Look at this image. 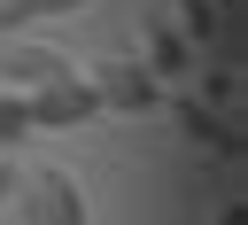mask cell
Wrapping results in <instances>:
<instances>
[{
    "label": "cell",
    "mask_w": 248,
    "mask_h": 225,
    "mask_svg": "<svg viewBox=\"0 0 248 225\" xmlns=\"http://www.w3.org/2000/svg\"><path fill=\"white\" fill-rule=\"evenodd\" d=\"M16 194H23V225H93L85 186H78L62 163H31V171L16 178Z\"/></svg>",
    "instance_id": "cell-1"
},
{
    "label": "cell",
    "mask_w": 248,
    "mask_h": 225,
    "mask_svg": "<svg viewBox=\"0 0 248 225\" xmlns=\"http://www.w3.org/2000/svg\"><path fill=\"white\" fill-rule=\"evenodd\" d=\"M23 101H31V132H78V124L101 116V93H93L85 70H78V78H54V85H39V93H23Z\"/></svg>",
    "instance_id": "cell-2"
},
{
    "label": "cell",
    "mask_w": 248,
    "mask_h": 225,
    "mask_svg": "<svg viewBox=\"0 0 248 225\" xmlns=\"http://www.w3.org/2000/svg\"><path fill=\"white\" fill-rule=\"evenodd\" d=\"M93 78V93H101V109H155V93H163V78L147 70V62H101V70H85Z\"/></svg>",
    "instance_id": "cell-3"
},
{
    "label": "cell",
    "mask_w": 248,
    "mask_h": 225,
    "mask_svg": "<svg viewBox=\"0 0 248 225\" xmlns=\"http://www.w3.org/2000/svg\"><path fill=\"white\" fill-rule=\"evenodd\" d=\"M54 78H78V54H62V47H46V39H23V47L8 54V85H16V93H39V85H54Z\"/></svg>",
    "instance_id": "cell-4"
},
{
    "label": "cell",
    "mask_w": 248,
    "mask_h": 225,
    "mask_svg": "<svg viewBox=\"0 0 248 225\" xmlns=\"http://www.w3.org/2000/svg\"><path fill=\"white\" fill-rule=\"evenodd\" d=\"M147 54H155V62H147L155 78H178V70L194 62V47H186V39H178V31L163 23V16H147Z\"/></svg>",
    "instance_id": "cell-5"
},
{
    "label": "cell",
    "mask_w": 248,
    "mask_h": 225,
    "mask_svg": "<svg viewBox=\"0 0 248 225\" xmlns=\"http://www.w3.org/2000/svg\"><path fill=\"white\" fill-rule=\"evenodd\" d=\"M93 0H0V31H31V23H54V16H78Z\"/></svg>",
    "instance_id": "cell-6"
},
{
    "label": "cell",
    "mask_w": 248,
    "mask_h": 225,
    "mask_svg": "<svg viewBox=\"0 0 248 225\" xmlns=\"http://www.w3.org/2000/svg\"><path fill=\"white\" fill-rule=\"evenodd\" d=\"M23 140H31V101L0 85V155H23Z\"/></svg>",
    "instance_id": "cell-7"
},
{
    "label": "cell",
    "mask_w": 248,
    "mask_h": 225,
    "mask_svg": "<svg viewBox=\"0 0 248 225\" xmlns=\"http://www.w3.org/2000/svg\"><path fill=\"white\" fill-rule=\"evenodd\" d=\"M16 178H23V155H0V202H16Z\"/></svg>",
    "instance_id": "cell-8"
}]
</instances>
